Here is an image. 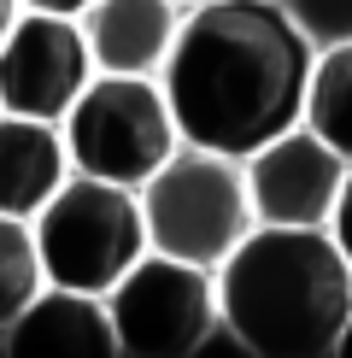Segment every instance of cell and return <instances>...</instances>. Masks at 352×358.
<instances>
[{
	"label": "cell",
	"mask_w": 352,
	"mask_h": 358,
	"mask_svg": "<svg viewBox=\"0 0 352 358\" xmlns=\"http://www.w3.org/2000/svg\"><path fill=\"white\" fill-rule=\"evenodd\" d=\"M317 48L276 0H200L159 71L182 141L217 153H258L282 129L305 124Z\"/></svg>",
	"instance_id": "1"
},
{
	"label": "cell",
	"mask_w": 352,
	"mask_h": 358,
	"mask_svg": "<svg viewBox=\"0 0 352 358\" xmlns=\"http://www.w3.org/2000/svg\"><path fill=\"white\" fill-rule=\"evenodd\" d=\"M223 329L253 358H323L341 352L352 323V259L335 229L258 223L217 264Z\"/></svg>",
	"instance_id": "2"
},
{
	"label": "cell",
	"mask_w": 352,
	"mask_h": 358,
	"mask_svg": "<svg viewBox=\"0 0 352 358\" xmlns=\"http://www.w3.org/2000/svg\"><path fill=\"white\" fill-rule=\"evenodd\" d=\"M135 194H141V217H147L153 252L205 264V271H217L258 229L247 159L200 147V141H182Z\"/></svg>",
	"instance_id": "3"
},
{
	"label": "cell",
	"mask_w": 352,
	"mask_h": 358,
	"mask_svg": "<svg viewBox=\"0 0 352 358\" xmlns=\"http://www.w3.org/2000/svg\"><path fill=\"white\" fill-rule=\"evenodd\" d=\"M59 129H65L71 165L82 176L124 182V188H141L182 147V124L170 112L165 83L124 77V71H94Z\"/></svg>",
	"instance_id": "4"
},
{
	"label": "cell",
	"mask_w": 352,
	"mask_h": 358,
	"mask_svg": "<svg viewBox=\"0 0 352 358\" xmlns=\"http://www.w3.org/2000/svg\"><path fill=\"white\" fill-rule=\"evenodd\" d=\"M29 223H36L47 282L88 288V294H112L129 264L141 252H153L147 217H141V194L124 188V182L82 176V171H71V182Z\"/></svg>",
	"instance_id": "5"
},
{
	"label": "cell",
	"mask_w": 352,
	"mask_h": 358,
	"mask_svg": "<svg viewBox=\"0 0 352 358\" xmlns=\"http://www.w3.org/2000/svg\"><path fill=\"white\" fill-rule=\"evenodd\" d=\"M124 358H194L223 329L217 271L170 252H141L106 294Z\"/></svg>",
	"instance_id": "6"
},
{
	"label": "cell",
	"mask_w": 352,
	"mask_h": 358,
	"mask_svg": "<svg viewBox=\"0 0 352 358\" xmlns=\"http://www.w3.org/2000/svg\"><path fill=\"white\" fill-rule=\"evenodd\" d=\"M88 77H94V59H88V36L71 12L29 6L18 29L0 41V112L65 124Z\"/></svg>",
	"instance_id": "7"
},
{
	"label": "cell",
	"mask_w": 352,
	"mask_h": 358,
	"mask_svg": "<svg viewBox=\"0 0 352 358\" xmlns=\"http://www.w3.org/2000/svg\"><path fill=\"white\" fill-rule=\"evenodd\" d=\"M352 176V159L335 141H323L311 124H293L258 153H247V182H253L258 223H288V229H329L341 188Z\"/></svg>",
	"instance_id": "8"
},
{
	"label": "cell",
	"mask_w": 352,
	"mask_h": 358,
	"mask_svg": "<svg viewBox=\"0 0 352 358\" xmlns=\"http://www.w3.org/2000/svg\"><path fill=\"white\" fill-rule=\"evenodd\" d=\"M6 352L12 358H117L124 347H117V323H112L106 294L47 282L12 317Z\"/></svg>",
	"instance_id": "9"
},
{
	"label": "cell",
	"mask_w": 352,
	"mask_h": 358,
	"mask_svg": "<svg viewBox=\"0 0 352 358\" xmlns=\"http://www.w3.org/2000/svg\"><path fill=\"white\" fill-rule=\"evenodd\" d=\"M182 0H88L77 12L94 71H124V77H159L182 36Z\"/></svg>",
	"instance_id": "10"
},
{
	"label": "cell",
	"mask_w": 352,
	"mask_h": 358,
	"mask_svg": "<svg viewBox=\"0 0 352 358\" xmlns=\"http://www.w3.org/2000/svg\"><path fill=\"white\" fill-rule=\"evenodd\" d=\"M71 147L65 129L47 117H24V112H0V212L12 217H36L59 188L71 182Z\"/></svg>",
	"instance_id": "11"
},
{
	"label": "cell",
	"mask_w": 352,
	"mask_h": 358,
	"mask_svg": "<svg viewBox=\"0 0 352 358\" xmlns=\"http://www.w3.org/2000/svg\"><path fill=\"white\" fill-rule=\"evenodd\" d=\"M305 124L352 159V41L317 53L311 88H305Z\"/></svg>",
	"instance_id": "12"
},
{
	"label": "cell",
	"mask_w": 352,
	"mask_h": 358,
	"mask_svg": "<svg viewBox=\"0 0 352 358\" xmlns=\"http://www.w3.org/2000/svg\"><path fill=\"white\" fill-rule=\"evenodd\" d=\"M47 288V264H41L36 223L0 212V335L12 329V317Z\"/></svg>",
	"instance_id": "13"
},
{
	"label": "cell",
	"mask_w": 352,
	"mask_h": 358,
	"mask_svg": "<svg viewBox=\"0 0 352 358\" xmlns=\"http://www.w3.org/2000/svg\"><path fill=\"white\" fill-rule=\"evenodd\" d=\"M276 6L300 24V36L311 41L317 53L352 41V0H276Z\"/></svg>",
	"instance_id": "14"
},
{
	"label": "cell",
	"mask_w": 352,
	"mask_h": 358,
	"mask_svg": "<svg viewBox=\"0 0 352 358\" xmlns=\"http://www.w3.org/2000/svg\"><path fill=\"white\" fill-rule=\"evenodd\" d=\"M335 241H341V252L352 259V176H346V188H341V206H335Z\"/></svg>",
	"instance_id": "15"
},
{
	"label": "cell",
	"mask_w": 352,
	"mask_h": 358,
	"mask_svg": "<svg viewBox=\"0 0 352 358\" xmlns=\"http://www.w3.org/2000/svg\"><path fill=\"white\" fill-rule=\"evenodd\" d=\"M24 12H29L24 0H0V41H6L12 29H18V18H24Z\"/></svg>",
	"instance_id": "16"
},
{
	"label": "cell",
	"mask_w": 352,
	"mask_h": 358,
	"mask_svg": "<svg viewBox=\"0 0 352 358\" xmlns=\"http://www.w3.org/2000/svg\"><path fill=\"white\" fill-rule=\"evenodd\" d=\"M24 6H41V12H71V18H77L88 0H24Z\"/></svg>",
	"instance_id": "17"
},
{
	"label": "cell",
	"mask_w": 352,
	"mask_h": 358,
	"mask_svg": "<svg viewBox=\"0 0 352 358\" xmlns=\"http://www.w3.org/2000/svg\"><path fill=\"white\" fill-rule=\"evenodd\" d=\"M341 352H346V358H352V323H346V341H341Z\"/></svg>",
	"instance_id": "18"
},
{
	"label": "cell",
	"mask_w": 352,
	"mask_h": 358,
	"mask_svg": "<svg viewBox=\"0 0 352 358\" xmlns=\"http://www.w3.org/2000/svg\"><path fill=\"white\" fill-rule=\"evenodd\" d=\"M182 6H200V0H182Z\"/></svg>",
	"instance_id": "19"
}]
</instances>
